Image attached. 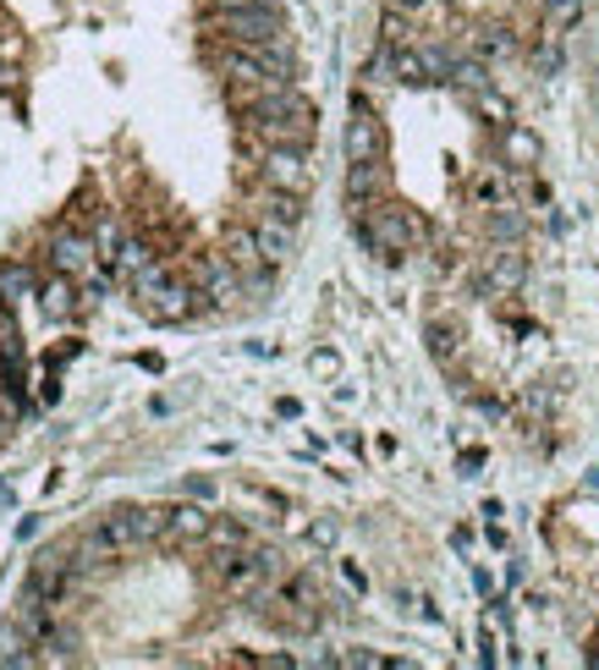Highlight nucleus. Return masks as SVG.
<instances>
[{"label": "nucleus", "mask_w": 599, "mask_h": 670, "mask_svg": "<svg viewBox=\"0 0 599 670\" xmlns=\"http://www.w3.org/2000/svg\"><path fill=\"white\" fill-rule=\"evenodd\" d=\"M34 632L23 627V621H7L0 627V665H34Z\"/></svg>", "instance_id": "dca6fc26"}, {"label": "nucleus", "mask_w": 599, "mask_h": 670, "mask_svg": "<svg viewBox=\"0 0 599 670\" xmlns=\"http://www.w3.org/2000/svg\"><path fill=\"white\" fill-rule=\"evenodd\" d=\"M353 220H358V236L369 242V254H380L385 265H402L407 254L423 247V236H430V226H423L407 204H391V198H380L369 209H353Z\"/></svg>", "instance_id": "f257e3e1"}, {"label": "nucleus", "mask_w": 599, "mask_h": 670, "mask_svg": "<svg viewBox=\"0 0 599 670\" xmlns=\"http://www.w3.org/2000/svg\"><path fill=\"white\" fill-rule=\"evenodd\" d=\"M209 28L226 44H247V50H292V34L276 12V0L265 7H231V12H209Z\"/></svg>", "instance_id": "f03ea898"}, {"label": "nucleus", "mask_w": 599, "mask_h": 670, "mask_svg": "<svg viewBox=\"0 0 599 670\" xmlns=\"http://www.w3.org/2000/svg\"><path fill=\"white\" fill-rule=\"evenodd\" d=\"M380 198H391L385 165H353V171H347V204H353V209H369V204H380Z\"/></svg>", "instance_id": "ddd939ff"}, {"label": "nucleus", "mask_w": 599, "mask_h": 670, "mask_svg": "<svg viewBox=\"0 0 599 670\" xmlns=\"http://www.w3.org/2000/svg\"><path fill=\"white\" fill-rule=\"evenodd\" d=\"M523 281H528V254L518 242H500L489 254V265H484V286L495 297H511V292H523Z\"/></svg>", "instance_id": "9b49d317"}, {"label": "nucleus", "mask_w": 599, "mask_h": 670, "mask_svg": "<svg viewBox=\"0 0 599 670\" xmlns=\"http://www.w3.org/2000/svg\"><path fill=\"white\" fill-rule=\"evenodd\" d=\"M138 308H143L149 319H160V324H182V319L204 313L209 302H204V292H199V281H193V275H170L160 292L138 297Z\"/></svg>", "instance_id": "39448f33"}, {"label": "nucleus", "mask_w": 599, "mask_h": 670, "mask_svg": "<svg viewBox=\"0 0 599 670\" xmlns=\"http://www.w3.org/2000/svg\"><path fill=\"white\" fill-rule=\"evenodd\" d=\"M209 528H215V517L204 506H170L165 544H209Z\"/></svg>", "instance_id": "4468645a"}, {"label": "nucleus", "mask_w": 599, "mask_h": 670, "mask_svg": "<svg viewBox=\"0 0 599 670\" xmlns=\"http://www.w3.org/2000/svg\"><path fill=\"white\" fill-rule=\"evenodd\" d=\"M253 182H265V188H286V193H303L314 188V159L303 143H270L259 154V171H253Z\"/></svg>", "instance_id": "20e7f679"}, {"label": "nucleus", "mask_w": 599, "mask_h": 670, "mask_svg": "<svg viewBox=\"0 0 599 670\" xmlns=\"http://www.w3.org/2000/svg\"><path fill=\"white\" fill-rule=\"evenodd\" d=\"M247 226H253V236H259V254H265V265H286L292 254H297V226L292 220H281V215H265V209H253V215H242Z\"/></svg>", "instance_id": "1a4fd4ad"}, {"label": "nucleus", "mask_w": 599, "mask_h": 670, "mask_svg": "<svg viewBox=\"0 0 599 670\" xmlns=\"http://www.w3.org/2000/svg\"><path fill=\"white\" fill-rule=\"evenodd\" d=\"M66 582H72V544H50L34 555L28 566V589L44 594V600H61L66 594Z\"/></svg>", "instance_id": "9d476101"}, {"label": "nucleus", "mask_w": 599, "mask_h": 670, "mask_svg": "<svg viewBox=\"0 0 599 670\" xmlns=\"http://www.w3.org/2000/svg\"><path fill=\"white\" fill-rule=\"evenodd\" d=\"M94 265H100L94 231H72V226H61V231L50 236V270H61V275H94Z\"/></svg>", "instance_id": "6e6552de"}, {"label": "nucleus", "mask_w": 599, "mask_h": 670, "mask_svg": "<svg viewBox=\"0 0 599 670\" xmlns=\"http://www.w3.org/2000/svg\"><path fill=\"white\" fill-rule=\"evenodd\" d=\"M122 242H127V236H122V226H116V220H94V247H100V259H105V265H116Z\"/></svg>", "instance_id": "aec40b11"}, {"label": "nucleus", "mask_w": 599, "mask_h": 670, "mask_svg": "<svg viewBox=\"0 0 599 670\" xmlns=\"http://www.w3.org/2000/svg\"><path fill=\"white\" fill-rule=\"evenodd\" d=\"M0 297H7V302L39 297V275H34L28 265H7V270H0Z\"/></svg>", "instance_id": "a211bd4d"}, {"label": "nucleus", "mask_w": 599, "mask_h": 670, "mask_svg": "<svg viewBox=\"0 0 599 670\" xmlns=\"http://www.w3.org/2000/svg\"><path fill=\"white\" fill-rule=\"evenodd\" d=\"M39 308L50 313V319H77V286H72V275H50V281H39Z\"/></svg>", "instance_id": "2eb2a0df"}, {"label": "nucleus", "mask_w": 599, "mask_h": 670, "mask_svg": "<svg viewBox=\"0 0 599 670\" xmlns=\"http://www.w3.org/2000/svg\"><path fill=\"white\" fill-rule=\"evenodd\" d=\"M0 89H12V72H0Z\"/></svg>", "instance_id": "393cba45"}, {"label": "nucleus", "mask_w": 599, "mask_h": 670, "mask_svg": "<svg viewBox=\"0 0 599 670\" xmlns=\"http://www.w3.org/2000/svg\"><path fill=\"white\" fill-rule=\"evenodd\" d=\"M500 165L506 171H534L539 165V138L528 127H518V121H506L500 127Z\"/></svg>", "instance_id": "f8f14e48"}, {"label": "nucleus", "mask_w": 599, "mask_h": 670, "mask_svg": "<svg viewBox=\"0 0 599 670\" xmlns=\"http://www.w3.org/2000/svg\"><path fill=\"white\" fill-rule=\"evenodd\" d=\"M473 111H479V116H489L495 127H506V121H511V105H506V100H500L495 89H484V94H473Z\"/></svg>", "instance_id": "412c9836"}, {"label": "nucleus", "mask_w": 599, "mask_h": 670, "mask_svg": "<svg viewBox=\"0 0 599 670\" xmlns=\"http://www.w3.org/2000/svg\"><path fill=\"white\" fill-rule=\"evenodd\" d=\"M105 539L127 555V550H143V544H165V528H170V506H122L111 512L105 523Z\"/></svg>", "instance_id": "7ed1b4c3"}, {"label": "nucleus", "mask_w": 599, "mask_h": 670, "mask_svg": "<svg viewBox=\"0 0 599 670\" xmlns=\"http://www.w3.org/2000/svg\"><path fill=\"white\" fill-rule=\"evenodd\" d=\"M23 347H17V324H12V308H7V297H0V358H17Z\"/></svg>", "instance_id": "4be33fe9"}, {"label": "nucleus", "mask_w": 599, "mask_h": 670, "mask_svg": "<svg viewBox=\"0 0 599 670\" xmlns=\"http://www.w3.org/2000/svg\"><path fill=\"white\" fill-rule=\"evenodd\" d=\"M154 259H160V254H154V242H149V236H127V242H122V254H116V270H122V281L132 286Z\"/></svg>", "instance_id": "f3484780"}, {"label": "nucleus", "mask_w": 599, "mask_h": 670, "mask_svg": "<svg viewBox=\"0 0 599 670\" xmlns=\"http://www.w3.org/2000/svg\"><path fill=\"white\" fill-rule=\"evenodd\" d=\"M209 550H247V528L231 523V517H215V528H209Z\"/></svg>", "instance_id": "6ab92c4d"}, {"label": "nucleus", "mask_w": 599, "mask_h": 670, "mask_svg": "<svg viewBox=\"0 0 599 670\" xmlns=\"http://www.w3.org/2000/svg\"><path fill=\"white\" fill-rule=\"evenodd\" d=\"M193 281H199V292H204L209 308H237V302L247 297V275H242L226 254H199Z\"/></svg>", "instance_id": "423d86ee"}, {"label": "nucleus", "mask_w": 599, "mask_h": 670, "mask_svg": "<svg viewBox=\"0 0 599 670\" xmlns=\"http://www.w3.org/2000/svg\"><path fill=\"white\" fill-rule=\"evenodd\" d=\"M347 165H385V121L364 94H353V121H347Z\"/></svg>", "instance_id": "0eeeda50"}, {"label": "nucleus", "mask_w": 599, "mask_h": 670, "mask_svg": "<svg viewBox=\"0 0 599 670\" xmlns=\"http://www.w3.org/2000/svg\"><path fill=\"white\" fill-rule=\"evenodd\" d=\"M308 544L330 550V544H335V523H314V528H308Z\"/></svg>", "instance_id": "5701e85b"}, {"label": "nucleus", "mask_w": 599, "mask_h": 670, "mask_svg": "<svg viewBox=\"0 0 599 670\" xmlns=\"http://www.w3.org/2000/svg\"><path fill=\"white\" fill-rule=\"evenodd\" d=\"M7 424H12V412H7V407H0V440H7Z\"/></svg>", "instance_id": "b1692460"}, {"label": "nucleus", "mask_w": 599, "mask_h": 670, "mask_svg": "<svg viewBox=\"0 0 599 670\" xmlns=\"http://www.w3.org/2000/svg\"><path fill=\"white\" fill-rule=\"evenodd\" d=\"M0 50H7V34H0Z\"/></svg>", "instance_id": "a878e982"}]
</instances>
